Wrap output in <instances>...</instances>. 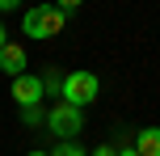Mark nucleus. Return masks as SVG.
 <instances>
[{
    "label": "nucleus",
    "mask_w": 160,
    "mask_h": 156,
    "mask_svg": "<svg viewBox=\"0 0 160 156\" xmlns=\"http://www.w3.org/2000/svg\"><path fill=\"white\" fill-rule=\"evenodd\" d=\"M42 93H47V89H42V76H30V72H25V76H17V80H13V101H21V110L38 106Z\"/></svg>",
    "instance_id": "20e7f679"
},
{
    "label": "nucleus",
    "mask_w": 160,
    "mask_h": 156,
    "mask_svg": "<svg viewBox=\"0 0 160 156\" xmlns=\"http://www.w3.org/2000/svg\"><path fill=\"white\" fill-rule=\"evenodd\" d=\"M47 127H51V135H59V139H76L80 131H84V110H76V106H63L59 101L55 110L47 114Z\"/></svg>",
    "instance_id": "7ed1b4c3"
},
{
    "label": "nucleus",
    "mask_w": 160,
    "mask_h": 156,
    "mask_svg": "<svg viewBox=\"0 0 160 156\" xmlns=\"http://www.w3.org/2000/svg\"><path fill=\"white\" fill-rule=\"evenodd\" d=\"M118 156H139V152H135V148H122V152H118Z\"/></svg>",
    "instance_id": "9b49d317"
},
{
    "label": "nucleus",
    "mask_w": 160,
    "mask_h": 156,
    "mask_svg": "<svg viewBox=\"0 0 160 156\" xmlns=\"http://www.w3.org/2000/svg\"><path fill=\"white\" fill-rule=\"evenodd\" d=\"M51 156H84V148H80L76 139H68V143H59V148L51 152Z\"/></svg>",
    "instance_id": "0eeeda50"
},
{
    "label": "nucleus",
    "mask_w": 160,
    "mask_h": 156,
    "mask_svg": "<svg viewBox=\"0 0 160 156\" xmlns=\"http://www.w3.org/2000/svg\"><path fill=\"white\" fill-rule=\"evenodd\" d=\"M25 68H30V63H25V51L17 47V42H8V47L0 51V72L17 80V76H25Z\"/></svg>",
    "instance_id": "39448f33"
},
{
    "label": "nucleus",
    "mask_w": 160,
    "mask_h": 156,
    "mask_svg": "<svg viewBox=\"0 0 160 156\" xmlns=\"http://www.w3.org/2000/svg\"><path fill=\"white\" fill-rule=\"evenodd\" d=\"M30 156H51V152H30Z\"/></svg>",
    "instance_id": "f8f14e48"
},
{
    "label": "nucleus",
    "mask_w": 160,
    "mask_h": 156,
    "mask_svg": "<svg viewBox=\"0 0 160 156\" xmlns=\"http://www.w3.org/2000/svg\"><path fill=\"white\" fill-rule=\"evenodd\" d=\"M135 152H139V156H160V127H143V131H135Z\"/></svg>",
    "instance_id": "423d86ee"
},
{
    "label": "nucleus",
    "mask_w": 160,
    "mask_h": 156,
    "mask_svg": "<svg viewBox=\"0 0 160 156\" xmlns=\"http://www.w3.org/2000/svg\"><path fill=\"white\" fill-rule=\"evenodd\" d=\"M93 156H118V152H114V148H105V143H101V148H97Z\"/></svg>",
    "instance_id": "1a4fd4ad"
},
{
    "label": "nucleus",
    "mask_w": 160,
    "mask_h": 156,
    "mask_svg": "<svg viewBox=\"0 0 160 156\" xmlns=\"http://www.w3.org/2000/svg\"><path fill=\"white\" fill-rule=\"evenodd\" d=\"M21 30L30 34V38H55L59 30H63V13H59V4H34L21 13Z\"/></svg>",
    "instance_id": "f03ea898"
},
{
    "label": "nucleus",
    "mask_w": 160,
    "mask_h": 156,
    "mask_svg": "<svg viewBox=\"0 0 160 156\" xmlns=\"http://www.w3.org/2000/svg\"><path fill=\"white\" fill-rule=\"evenodd\" d=\"M97 93H101V80H97L88 68L68 72V76H63V84H59V97H63V106H76V110H84L88 101H97Z\"/></svg>",
    "instance_id": "f257e3e1"
},
{
    "label": "nucleus",
    "mask_w": 160,
    "mask_h": 156,
    "mask_svg": "<svg viewBox=\"0 0 160 156\" xmlns=\"http://www.w3.org/2000/svg\"><path fill=\"white\" fill-rule=\"evenodd\" d=\"M21 118H25V123H47V114H42V106H30V110H21Z\"/></svg>",
    "instance_id": "6e6552de"
},
{
    "label": "nucleus",
    "mask_w": 160,
    "mask_h": 156,
    "mask_svg": "<svg viewBox=\"0 0 160 156\" xmlns=\"http://www.w3.org/2000/svg\"><path fill=\"white\" fill-rule=\"evenodd\" d=\"M8 47V38H4V25H0V51H4Z\"/></svg>",
    "instance_id": "9d476101"
}]
</instances>
